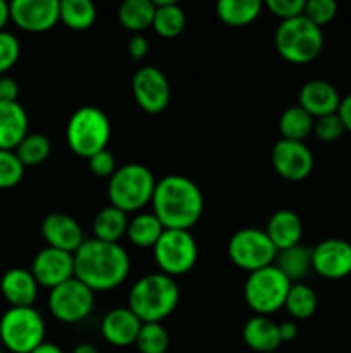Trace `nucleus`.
<instances>
[{
  "label": "nucleus",
  "mask_w": 351,
  "mask_h": 353,
  "mask_svg": "<svg viewBox=\"0 0 351 353\" xmlns=\"http://www.w3.org/2000/svg\"><path fill=\"white\" fill-rule=\"evenodd\" d=\"M227 254L236 268L255 272L274 264L277 257V248L274 247L264 230L244 228L231 236Z\"/></svg>",
  "instance_id": "nucleus-10"
},
{
  "label": "nucleus",
  "mask_w": 351,
  "mask_h": 353,
  "mask_svg": "<svg viewBox=\"0 0 351 353\" xmlns=\"http://www.w3.org/2000/svg\"><path fill=\"white\" fill-rule=\"evenodd\" d=\"M265 7L281 21H288L303 16L305 0H267Z\"/></svg>",
  "instance_id": "nucleus-39"
},
{
  "label": "nucleus",
  "mask_w": 351,
  "mask_h": 353,
  "mask_svg": "<svg viewBox=\"0 0 351 353\" xmlns=\"http://www.w3.org/2000/svg\"><path fill=\"white\" fill-rule=\"evenodd\" d=\"M153 259L162 274L171 278L182 276L195 268L198 261V245L189 231L164 230L153 247Z\"/></svg>",
  "instance_id": "nucleus-9"
},
{
  "label": "nucleus",
  "mask_w": 351,
  "mask_h": 353,
  "mask_svg": "<svg viewBox=\"0 0 351 353\" xmlns=\"http://www.w3.org/2000/svg\"><path fill=\"white\" fill-rule=\"evenodd\" d=\"M21 55V43L10 31H0V76H6L14 68Z\"/></svg>",
  "instance_id": "nucleus-37"
},
{
  "label": "nucleus",
  "mask_w": 351,
  "mask_h": 353,
  "mask_svg": "<svg viewBox=\"0 0 351 353\" xmlns=\"http://www.w3.org/2000/svg\"><path fill=\"white\" fill-rule=\"evenodd\" d=\"M88 165L89 171L93 172L98 178H112L114 172L117 171V164H116V157H114L112 152L109 148L105 150L98 152L96 155H93L92 159H88Z\"/></svg>",
  "instance_id": "nucleus-40"
},
{
  "label": "nucleus",
  "mask_w": 351,
  "mask_h": 353,
  "mask_svg": "<svg viewBox=\"0 0 351 353\" xmlns=\"http://www.w3.org/2000/svg\"><path fill=\"white\" fill-rule=\"evenodd\" d=\"M31 274L38 286L57 288L62 283L74 278V254L47 247L38 252L31 264Z\"/></svg>",
  "instance_id": "nucleus-16"
},
{
  "label": "nucleus",
  "mask_w": 351,
  "mask_h": 353,
  "mask_svg": "<svg viewBox=\"0 0 351 353\" xmlns=\"http://www.w3.org/2000/svg\"><path fill=\"white\" fill-rule=\"evenodd\" d=\"M23 162L14 150H0V190L14 188L24 176Z\"/></svg>",
  "instance_id": "nucleus-35"
},
{
  "label": "nucleus",
  "mask_w": 351,
  "mask_h": 353,
  "mask_svg": "<svg viewBox=\"0 0 351 353\" xmlns=\"http://www.w3.org/2000/svg\"><path fill=\"white\" fill-rule=\"evenodd\" d=\"M151 205L164 230L189 231L202 219L205 199L193 179L171 174L157 181Z\"/></svg>",
  "instance_id": "nucleus-2"
},
{
  "label": "nucleus",
  "mask_w": 351,
  "mask_h": 353,
  "mask_svg": "<svg viewBox=\"0 0 351 353\" xmlns=\"http://www.w3.org/2000/svg\"><path fill=\"white\" fill-rule=\"evenodd\" d=\"M95 307V292L72 278L50 290L48 309L52 316L64 324H76L85 321Z\"/></svg>",
  "instance_id": "nucleus-11"
},
{
  "label": "nucleus",
  "mask_w": 351,
  "mask_h": 353,
  "mask_svg": "<svg viewBox=\"0 0 351 353\" xmlns=\"http://www.w3.org/2000/svg\"><path fill=\"white\" fill-rule=\"evenodd\" d=\"M127 214L116 207H103L93 219V234L96 240L117 243L127 231Z\"/></svg>",
  "instance_id": "nucleus-26"
},
{
  "label": "nucleus",
  "mask_w": 351,
  "mask_h": 353,
  "mask_svg": "<svg viewBox=\"0 0 351 353\" xmlns=\"http://www.w3.org/2000/svg\"><path fill=\"white\" fill-rule=\"evenodd\" d=\"M179 303V286L174 278L153 272L138 279L127 295V309L143 324L162 323Z\"/></svg>",
  "instance_id": "nucleus-3"
},
{
  "label": "nucleus",
  "mask_w": 351,
  "mask_h": 353,
  "mask_svg": "<svg viewBox=\"0 0 351 353\" xmlns=\"http://www.w3.org/2000/svg\"><path fill=\"white\" fill-rule=\"evenodd\" d=\"M155 17L151 28L162 38H176L184 31L186 14L174 0H155Z\"/></svg>",
  "instance_id": "nucleus-25"
},
{
  "label": "nucleus",
  "mask_w": 351,
  "mask_h": 353,
  "mask_svg": "<svg viewBox=\"0 0 351 353\" xmlns=\"http://www.w3.org/2000/svg\"><path fill=\"white\" fill-rule=\"evenodd\" d=\"M133 95L141 110L147 114H160L171 102V85L164 72L155 65L138 69L131 81Z\"/></svg>",
  "instance_id": "nucleus-12"
},
{
  "label": "nucleus",
  "mask_w": 351,
  "mask_h": 353,
  "mask_svg": "<svg viewBox=\"0 0 351 353\" xmlns=\"http://www.w3.org/2000/svg\"><path fill=\"white\" fill-rule=\"evenodd\" d=\"M344 124L337 114H330V116L319 117L313 123V134L319 138L323 143H332L337 141L344 134Z\"/></svg>",
  "instance_id": "nucleus-38"
},
{
  "label": "nucleus",
  "mask_w": 351,
  "mask_h": 353,
  "mask_svg": "<svg viewBox=\"0 0 351 353\" xmlns=\"http://www.w3.org/2000/svg\"><path fill=\"white\" fill-rule=\"evenodd\" d=\"M65 140L74 155L92 159L105 150L110 140V121L102 109L93 105L79 107L65 128Z\"/></svg>",
  "instance_id": "nucleus-5"
},
{
  "label": "nucleus",
  "mask_w": 351,
  "mask_h": 353,
  "mask_svg": "<svg viewBox=\"0 0 351 353\" xmlns=\"http://www.w3.org/2000/svg\"><path fill=\"white\" fill-rule=\"evenodd\" d=\"M131 271V259L119 243L96 238L85 240L74 254V278L92 292H110L123 285Z\"/></svg>",
  "instance_id": "nucleus-1"
},
{
  "label": "nucleus",
  "mask_w": 351,
  "mask_h": 353,
  "mask_svg": "<svg viewBox=\"0 0 351 353\" xmlns=\"http://www.w3.org/2000/svg\"><path fill=\"white\" fill-rule=\"evenodd\" d=\"M313 154L303 141L281 140L272 148V165L281 178L288 181H303L313 171Z\"/></svg>",
  "instance_id": "nucleus-14"
},
{
  "label": "nucleus",
  "mask_w": 351,
  "mask_h": 353,
  "mask_svg": "<svg viewBox=\"0 0 351 353\" xmlns=\"http://www.w3.org/2000/svg\"><path fill=\"white\" fill-rule=\"evenodd\" d=\"M279 336H281L282 343H289V341L295 340L298 336V326L291 321H286V323L279 324Z\"/></svg>",
  "instance_id": "nucleus-44"
},
{
  "label": "nucleus",
  "mask_w": 351,
  "mask_h": 353,
  "mask_svg": "<svg viewBox=\"0 0 351 353\" xmlns=\"http://www.w3.org/2000/svg\"><path fill=\"white\" fill-rule=\"evenodd\" d=\"M72 353H98V348L93 347L92 343H81L78 347H74Z\"/></svg>",
  "instance_id": "nucleus-47"
},
{
  "label": "nucleus",
  "mask_w": 351,
  "mask_h": 353,
  "mask_svg": "<svg viewBox=\"0 0 351 353\" xmlns=\"http://www.w3.org/2000/svg\"><path fill=\"white\" fill-rule=\"evenodd\" d=\"M120 24L134 34H141L153 24L155 3L151 0H126L117 10Z\"/></svg>",
  "instance_id": "nucleus-28"
},
{
  "label": "nucleus",
  "mask_w": 351,
  "mask_h": 353,
  "mask_svg": "<svg viewBox=\"0 0 351 353\" xmlns=\"http://www.w3.org/2000/svg\"><path fill=\"white\" fill-rule=\"evenodd\" d=\"M134 345L140 353H165L171 345V338L162 323H147L141 326Z\"/></svg>",
  "instance_id": "nucleus-34"
},
{
  "label": "nucleus",
  "mask_w": 351,
  "mask_h": 353,
  "mask_svg": "<svg viewBox=\"0 0 351 353\" xmlns=\"http://www.w3.org/2000/svg\"><path fill=\"white\" fill-rule=\"evenodd\" d=\"M298 105L305 109L313 119H319V117L337 114L341 105V97L330 83L323 81V79H312V81L305 83L299 90Z\"/></svg>",
  "instance_id": "nucleus-19"
},
{
  "label": "nucleus",
  "mask_w": 351,
  "mask_h": 353,
  "mask_svg": "<svg viewBox=\"0 0 351 353\" xmlns=\"http://www.w3.org/2000/svg\"><path fill=\"white\" fill-rule=\"evenodd\" d=\"M274 265L295 285L303 283V279L310 274L312 269V248L296 245V247L286 248L277 252Z\"/></svg>",
  "instance_id": "nucleus-24"
},
{
  "label": "nucleus",
  "mask_w": 351,
  "mask_h": 353,
  "mask_svg": "<svg viewBox=\"0 0 351 353\" xmlns=\"http://www.w3.org/2000/svg\"><path fill=\"white\" fill-rule=\"evenodd\" d=\"M275 48L291 64H308L323 48L322 28L310 23L305 16L281 21L275 31Z\"/></svg>",
  "instance_id": "nucleus-6"
},
{
  "label": "nucleus",
  "mask_w": 351,
  "mask_h": 353,
  "mask_svg": "<svg viewBox=\"0 0 351 353\" xmlns=\"http://www.w3.org/2000/svg\"><path fill=\"white\" fill-rule=\"evenodd\" d=\"M141 326L143 323L127 307H119V309L110 310L103 317L100 331L107 343H110L112 347L124 348L136 343Z\"/></svg>",
  "instance_id": "nucleus-18"
},
{
  "label": "nucleus",
  "mask_w": 351,
  "mask_h": 353,
  "mask_svg": "<svg viewBox=\"0 0 351 353\" xmlns=\"http://www.w3.org/2000/svg\"><path fill=\"white\" fill-rule=\"evenodd\" d=\"M10 21V12H9V3L0 0V31H3V28L7 26V23Z\"/></svg>",
  "instance_id": "nucleus-45"
},
{
  "label": "nucleus",
  "mask_w": 351,
  "mask_h": 353,
  "mask_svg": "<svg viewBox=\"0 0 351 353\" xmlns=\"http://www.w3.org/2000/svg\"><path fill=\"white\" fill-rule=\"evenodd\" d=\"M31 353H64V352H62V348L57 347L55 343H48V341H45V343H41L40 347L34 348Z\"/></svg>",
  "instance_id": "nucleus-46"
},
{
  "label": "nucleus",
  "mask_w": 351,
  "mask_h": 353,
  "mask_svg": "<svg viewBox=\"0 0 351 353\" xmlns=\"http://www.w3.org/2000/svg\"><path fill=\"white\" fill-rule=\"evenodd\" d=\"M336 14L337 3L334 0H308L305 2V10H303V16L319 28L329 24Z\"/></svg>",
  "instance_id": "nucleus-36"
},
{
  "label": "nucleus",
  "mask_w": 351,
  "mask_h": 353,
  "mask_svg": "<svg viewBox=\"0 0 351 353\" xmlns=\"http://www.w3.org/2000/svg\"><path fill=\"white\" fill-rule=\"evenodd\" d=\"M0 353H6V352H3V348H2V347H0Z\"/></svg>",
  "instance_id": "nucleus-48"
},
{
  "label": "nucleus",
  "mask_w": 351,
  "mask_h": 353,
  "mask_svg": "<svg viewBox=\"0 0 351 353\" xmlns=\"http://www.w3.org/2000/svg\"><path fill=\"white\" fill-rule=\"evenodd\" d=\"M292 283L274 264L250 272L244 281V300L257 316L268 317L284 307Z\"/></svg>",
  "instance_id": "nucleus-8"
},
{
  "label": "nucleus",
  "mask_w": 351,
  "mask_h": 353,
  "mask_svg": "<svg viewBox=\"0 0 351 353\" xmlns=\"http://www.w3.org/2000/svg\"><path fill=\"white\" fill-rule=\"evenodd\" d=\"M317 305H319L317 293L308 285H305V283L291 285V290H289L288 299H286L284 303L289 316L298 321L310 319L317 312Z\"/></svg>",
  "instance_id": "nucleus-32"
},
{
  "label": "nucleus",
  "mask_w": 351,
  "mask_h": 353,
  "mask_svg": "<svg viewBox=\"0 0 351 353\" xmlns=\"http://www.w3.org/2000/svg\"><path fill=\"white\" fill-rule=\"evenodd\" d=\"M268 353H277V352H268Z\"/></svg>",
  "instance_id": "nucleus-49"
},
{
  "label": "nucleus",
  "mask_w": 351,
  "mask_h": 353,
  "mask_svg": "<svg viewBox=\"0 0 351 353\" xmlns=\"http://www.w3.org/2000/svg\"><path fill=\"white\" fill-rule=\"evenodd\" d=\"M215 10L224 24L241 28L251 24L260 16L262 2L258 0H220Z\"/></svg>",
  "instance_id": "nucleus-27"
},
{
  "label": "nucleus",
  "mask_w": 351,
  "mask_h": 353,
  "mask_svg": "<svg viewBox=\"0 0 351 353\" xmlns=\"http://www.w3.org/2000/svg\"><path fill=\"white\" fill-rule=\"evenodd\" d=\"M312 269L330 281L348 278L351 274V243L339 238L320 241L312 248Z\"/></svg>",
  "instance_id": "nucleus-15"
},
{
  "label": "nucleus",
  "mask_w": 351,
  "mask_h": 353,
  "mask_svg": "<svg viewBox=\"0 0 351 353\" xmlns=\"http://www.w3.org/2000/svg\"><path fill=\"white\" fill-rule=\"evenodd\" d=\"M0 292L10 307H33L38 296V283L31 271L14 268L0 279Z\"/></svg>",
  "instance_id": "nucleus-20"
},
{
  "label": "nucleus",
  "mask_w": 351,
  "mask_h": 353,
  "mask_svg": "<svg viewBox=\"0 0 351 353\" xmlns=\"http://www.w3.org/2000/svg\"><path fill=\"white\" fill-rule=\"evenodd\" d=\"M313 123L315 119L305 109H301L299 105H292L281 114L279 131L284 140L305 143L306 138L313 133Z\"/></svg>",
  "instance_id": "nucleus-31"
},
{
  "label": "nucleus",
  "mask_w": 351,
  "mask_h": 353,
  "mask_svg": "<svg viewBox=\"0 0 351 353\" xmlns=\"http://www.w3.org/2000/svg\"><path fill=\"white\" fill-rule=\"evenodd\" d=\"M19 86L10 76H0V102H17Z\"/></svg>",
  "instance_id": "nucleus-42"
},
{
  "label": "nucleus",
  "mask_w": 351,
  "mask_h": 353,
  "mask_svg": "<svg viewBox=\"0 0 351 353\" xmlns=\"http://www.w3.org/2000/svg\"><path fill=\"white\" fill-rule=\"evenodd\" d=\"M150 50V45H148V40L143 37V34H133L127 41V54L133 61H141L145 59V55Z\"/></svg>",
  "instance_id": "nucleus-41"
},
{
  "label": "nucleus",
  "mask_w": 351,
  "mask_h": 353,
  "mask_svg": "<svg viewBox=\"0 0 351 353\" xmlns=\"http://www.w3.org/2000/svg\"><path fill=\"white\" fill-rule=\"evenodd\" d=\"M0 343L10 353H31L45 343V321L34 307H10L0 317Z\"/></svg>",
  "instance_id": "nucleus-7"
},
{
  "label": "nucleus",
  "mask_w": 351,
  "mask_h": 353,
  "mask_svg": "<svg viewBox=\"0 0 351 353\" xmlns=\"http://www.w3.org/2000/svg\"><path fill=\"white\" fill-rule=\"evenodd\" d=\"M41 234L48 247L69 252V254H76V250L85 243L81 226L74 217L67 214H48L41 223Z\"/></svg>",
  "instance_id": "nucleus-17"
},
{
  "label": "nucleus",
  "mask_w": 351,
  "mask_h": 353,
  "mask_svg": "<svg viewBox=\"0 0 351 353\" xmlns=\"http://www.w3.org/2000/svg\"><path fill=\"white\" fill-rule=\"evenodd\" d=\"M243 340L248 348L258 353L275 352L282 343L279 336V324L270 317L255 316L243 326Z\"/></svg>",
  "instance_id": "nucleus-23"
},
{
  "label": "nucleus",
  "mask_w": 351,
  "mask_h": 353,
  "mask_svg": "<svg viewBox=\"0 0 351 353\" xmlns=\"http://www.w3.org/2000/svg\"><path fill=\"white\" fill-rule=\"evenodd\" d=\"M9 12L10 21L28 33H45L61 21L58 0H14Z\"/></svg>",
  "instance_id": "nucleus-13"
},
{
  "label": "nucleus",
  "mask_w": 351,
  "mask_h": 353,
  "mask_svg": "<svg viewBox=\"0 0 351 353\" xmlns=\"http://www.w3.org/2000/svg\"><path fill=\"white\" fill-rule=\"evenodd\" d=\"M58 16L69 30L85 31L96 21V7L89 0H61Z\"/></svg>",
  "instance_id": "nucleus-30"
},
{
  "label": "nucleus",
  "mask_w": 351,
  "mask_h": 353,
  "mask_svg": "<svg viewBox=\"0 0 351 353\" xmlns=\"http://www.w3.org/2000/svg\"><path fill=\"white\" fill-rule=\"evenodd\" d=\"M14 152H16L17 159L23 162L24 168H33V165H40L41 162L47 161L52 152V143L45 134L28 133Z\"/></svg>",
  "instance_id": "nucleus-33"
},
{
  "label": "nucleus",
  "mask_w": 351,
  "mask_h": 353,
  "mask_svg": "<svg viewBox=\"0 0 351 353\" xmlns=\"http://www.w3.org/2000/svg\"><path fill=\"white\" fill-rule=\"evenodd\" d=\"M28 114L19 102H0V150H16L28 134Z\"/></svg>",
  "instance_id": "nucleus-22"
},
{
  "label": "nucleus",
  "mask_w": 351,
  "mask_h": 353,
  "mask_svg": "<svg viewBox=\"0 0 351 353\" xmlns=\"http://www.w3.org/2000/svg\"><path fill=\"white\" fill-rule=\"evenodd\" d=\"M265 233L270 238V241L277 248V252L296 247V245H299L303 236L301 217L295 210H277L268 219Z\"/></svg>",
  "instance_id": "nucleus-21"
},
{
  "label": "nucleus",
  "mask_w": 351,
  "mask_h": 353,
  "mask_svg": "<svg viewBox=\"0 0 351 353\" xmlns=\"http://www.w3.org/2000/svg\"><path fill=\"white\" fill-rule=\"evenodd\" d=\"M157 181L153 172L143 164H124L109 179L107 193L110 205L123 212H136L151 203Z\"/></svg>",
  "instance_id": "nucleus-4"
},
{
  "label": "nucleus",
  "mask_w": 351,
  "mask_h": 353,
  "mask_svg": "<svg viewBox=\"0 0 351 353\" xmlns=\"http://www.w3.org/2000/svg\"><path fill=\"white\" fill-rule=\"evenodd\" d=\"M164 233V226H162L160 221L157 219L153 212H143L134 216L133 219L127 224L126 236L129 238V241L133 245L140 248H148L155 247V243L158 241V238Z\"/></svg>",
  "instance_id": "nucleus-29"
},
{
  "label": "nucleus",
  "mask_w": 351,
  "mask_h": 353,
  "mask_svg": "<svg viewBox=\"0 0 351 353\" xmlns=\"http://www.w3.org/2000/svg\"><path fill=\"white\" fill-rule=\"evenodd\" d=\"M337 116L341 117L344 124V130L350 131L351 133V93L344 99H341V105L339 110H337Z\"/></svg>",
  "instance_id": "nucleus-43"
}]
</instances>
